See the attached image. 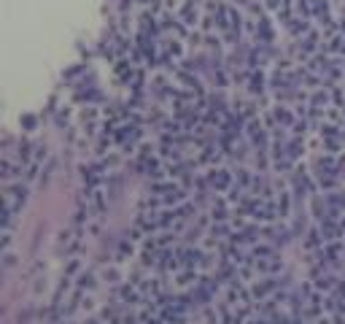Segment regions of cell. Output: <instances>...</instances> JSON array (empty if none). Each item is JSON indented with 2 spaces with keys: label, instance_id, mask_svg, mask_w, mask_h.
<instances>
[{
  "label": "cell",
  "instance_id": "cell-1",
  "mask_svg": "<svg viewBox=\"0 0 345 324\" xmlns=\"http://www.w3.org/2000/svg\"><path fill=\"white\" fill-rule=\"evenodd\" d=\"M84 324H100V321H97V319H86Z\"/></svg>",
  "mask_w": 345,
  "mask_h": 324
},
{
  "label": "cell",
  "instance_id": "cell-2",
  "mask_svg": "<svg viewBox=\"0 0 345 324\" xmlns=\"http://www.w3.org/2000/svg\"><path fill=\"white\" fill-rule=\"evenodd\" d=\"M316 324H329V321H326V319H318V321H316Z\"/></svg>",
  "mask_w": 345,
  "mask_h": 324
},
{
  "label": "cell",
  "instance_id": "cell-3",
  "mask_svg": "<svg viewBox=\"0 0 345 324\" xmlns=\"http://www.w3.org/2000/svg\"><path fill=\"white\" fill-rule=\"evenodd\" d=\"M248 324H264V321H248Z\"/></svg>",
  "mask_w": 345,
  "mask_h": 324
}]
</instances>
